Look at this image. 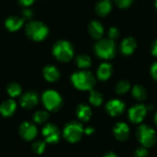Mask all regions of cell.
I'll return each instance as SVG.
<instances>
[{
	"instance_id": "obj_26",
	"label": "cell",
	"mask_w": 157,
	"mask_h": 157,
	"mask_svg": "<svg viewBox=\"0 0 157 157\" xmlns=\"http://www.w3.org/2000/svg\"><path fill=\"white\" fill-rule=\"evenodd\" d=\"M76 65L79 68L81 69H86L88 68L91 64H92V61H91V58L87 56V55H79L77 57H76Z\"/></svg>"
},
{
	"instance_id": "obj_1",
	"label": "cell",
	"mask_w": 157,
	"mask_h": 157,
	"mask_svg": "<svg viewBox=\"0 0 157 157\" xmlns=\"http://www.w3.org/2000/svg\"><path fill=\"white\" fill-rule=\"evenodd\" d=\"M71 81L79 91H91L96 84V78L91 72L84 69L75 72L71 76Z\"/></svg>"
},
{
	"instance_id": "obj_36",
	"label": "cell",
	"mask_w": 157,
	"mask_h": 157,
	"mask_svg": "<svg viewBox=\"0 0 157 157\" xmlns=\"http://www.w3.org/2000/svg\"><path fill=\"white\" fill-rule=\"evenodd\" d=\"M151 51H152V54L156 56L157 57V40H155L154 42V43L152 44V48H151Z\"/></svg>"
},
{
	"instance_id": "obj_10",
	"label": "cell",
	"mask_w": 157,
	"mask_h": 157,
	"mask_svg": "<svg viewBox=\"0 0 157 157\" xmlns=\"http://www.w3.org/2000/svg\"><path fill=\"white\" fill-rule=\"evenodd\" d=\"M18 133H19V136L24 141L30 142L37 137L38 129L34 123L29 122V121H24L19 125Z\"/></svg>"
},
{
	"instance_id": "obj_2",
	"label": "cell",
	"mask_w": 157,
	"mask_h": 157,
	"mask_svg": "<svg viewBox=\"0 0 157 157\" xmlns=\"http://www.w3.org/2000/svg\"><path fill=\"white\" fill-rule=\"evenodd\" d=\"M136 138L138 143L146 148H152L157 143V134L155 130L145 124L140 125L136 130Z\"/></svg>"
},
{
	"instance_id": "obj_24",
	"label": "cell",
	"mask_w": 157,
	"mask_h": 157,
	"mask_svg": "<svg viewBox=\"0 0 157 157\" xmlns=\"http://www.w3.org/2000/svg\"><path fill=\"white\" fill-rule=\"evenodd\" d=\"M6 93L11 98L18 97L22 93V88L17 82H10L6 86Z\"/></svg>"
},
{
	"instance_id": "obj_16",
	"label": "cell",
	"mask_w": 157,
	"mask_h": 157,
	"mask_svg": "<svg viewBox=\"0 0 157 157\" xmlns=\"http://www.w3.org/2000/svg\"><path fill=\"white\" fill-rule=\"evenodd\" d=\"M76 117L82 122H88L92 117V110L89 105L86 104H80L77 105L76 110Z\"/></svg>"
},
{
	"instance_id": "obj_30",
	"label": "cell",
	"mask_w": 157,
	"mask_h": 157,
	"mask_svg": "<svg viewBox=\"0 0 157 157\" xmlns=\"http://www.w3.org/2000/svg\"><path fill=\"white\" fill-rule=\"evenodd\" d=\"M133 0H114V3L120 8H127L132 4Z\"/></svg>"
},
{
	"instance_id": "obj_33",
	"label": "cell",
	"mask_w": 157,
	"mask_h": 157,
	"mask_svg": "<svg viewBox=\"0 0 157 157\" xmlns=\"http://www.w3.org/2000/svg\"><path fill=\"white\" fill-rule=\"evenodd\" d=\"M151 75L153 79L157 81V62L154 63L151 67Z\"/></svg>"
},
{
	"instance_id": "obj_34",
	"label": "cell",
	"mask_w": 157,
	"mask_h": 157,
	"mask_svg": "<svg viewBox=\"0 0 157 157\" xmlns=\"http://www.w3.org/2000/svg\"><path fill=\"white\" fill-rule=\"evenodd\" d=\"M34 1H35V0H18L19 4H20L21 6H25V7H28V6H31V5L34 3Z\"/></svg>"
},
{
	"instance_id": "obj_5",
	"label": "cell",
	"mask_w": 157,
	"mask_h": 157,
	"mask_svg": "<svg viewBox=\"0 0 157 157\" xmlns=\"http://www.w3.org/2000/svg\"><path fill=\"white\" fill-rule=\"evenodd\" d=\"M74 47L68 41H58L52 47V54L54 57L61 62L70 61L74 56Z\"/></svg>"
},
{
	"instance_id": "obj_37",
	"label": "cell",
	"mask_w": 157,
	"mask_h": 157,
	"mask_svg": "<svg viewBox=\"0 0 157 157\" xmlns=\"http://www.w3.org/2000/svg\"><path fill=\"white\" fill-rule=\"evenodd\" d=\"M103 157H120L116 153H114V152H108V153H106Z\"/></svg>"
},
{
	"instance_id": "obj_20",
	"label": "cell",
	"mask_w": 157,
	"mask_h": 157,
	"mask_svg": "<svg viewBox=\"0 0 157 157\" xmlns=\"http://www.w3.org/2000/svg\"><path fill=\"white\" fill-rule=\"evenodd\" d=\"M112 71H113V68H112L111 64L104 62V63L100 64V66L98 67V71H97V76H98V80H100V81H107L110 78Z\"/></svg>"
},
{
	"instance_id": "obj_7",
	"label": "cell",
	"mask_w": 157,
	"mask_h": 157,
	"mask_svg": "<svg viewBox=\"0 0 157 157\" xmlns=\"http://www.w3.org/2000/svg\"><path fill=\"white\" fill-rule=\"evenodd\" d=\"M95 52L98 56L103 59H111L116 54V44L114 40L100 39L95 44Z\"/></svg>"
},
{
	"instance_id": "obj_14",
	"label": "cell",
	"mask_w": 157,
	"mask_h": 157,
	"mask_svg": "<svg viewBox=\"0 0 157 157\" xmlns=\"http://www.w3.org/2000/svg\"><path fill=\"white\" fill-rule=\"evenodd\" d=\"M17 110V103L13 99H6L0 105V114L4 118L12 117Z\"/></svg>"
},
{
	"instance_id": "obj_39",
	"label": "cell",
	"mask_w": 157,
	"mask_h": 157,
	"mask_svg": "<svg viewBox=\"0 0 157 157\" xmlns=\"http://www.w3.org/2000/svg\"><path fill=\"white\" fill-rule=\"evenodd\" d=\"M155 7H156L157 9V0H155Z\"/></svg>"
},
{
	"instance_id": "obj_21",
	"label": "cell",
	"mask_w": 157,
	"mask_h": 157,
	"mask_svg": "<svg viewBox=\"0 0 157 157\" xmlns=\"http://www.w3.org/2000/svg\"><path fill=\"white\" fill-rule=\"evenodd\" d=\"M112 8V3L110 0H100L96 5V12L100 17L107 16Z\"/></svg>"
},
{
	"instance_id": "obj_28",
	"label": "cell",
	"mask_w": 157,
	"mask_h": 157,
	"mask_svg": "<svg viewBox=\"0 0 157 157\" xmlns=\"http://www.w3.org/2000/svg\"><path fill=\"white\" fill-rule=\"evenodd\" d=\"M131 89V84L128 81H121L116 85V93L118 94H125Z\"/></svg>"
},
{
	"instance_id": "obj_3",
	"label": "cell",
	"mask_w": 157,
	"mask_h": 157,
	"mask_svg": "<svg viewBox=\"0 0 157 157\" xmlns=\"http://www.w3.org/2000/svg\"><path fill=\"white\" fill-rule=\"evenodd\" d=\"M26 35L35 42L43 41L49 34V28L41 21L32 20L27 23L25 28Z\"/></svg>"
},
{
	"instance_id": "obj_32",
	"label": "cell",
	"mask_w": 157,
	"mask_h": 157,
	"mask_svg": "<svg viewBox=\"0 0 157 157\" xmlns=\"http://www.w3.org/2000/svg\"><path fill=\"white\" fill-rule=\"evenodd\" d=\"M32 15L33 13L29 8H26L22 11V18L24 19H30L32 18Z\"/></svg>"
},
{
	"instance_id": "obj_6",
	"label": "cell",
	"mask_w": 157,
	"mask_h": 157,
	"mask_svg": "<svg viewBox=\"0 0 157 157\" xmlns=\"http://www.w3.org/2000/svg\"><path fill=\"white\" fill-rule=\"evenodd\" d=\"M84 134V127L80 122H68L63 130V137L70 143H78Z\"/></svg>"
},
{
	"instance_id": "obj_12",
	"label": "cell",
	"mask_w": 157,
	"mask_h": 157,
	"mask_svg": "<svg viewBox=\"0 0 157 157\" xmlns=\"http://www.w3.org/2000/svg\"><path fill=\"white\" fill-rule=\"evenodd\" d=\"M130 127L125 122H118L113 128V135L115 139L121 143L128 141L130 138Z\"/></svg>"
},
{
	"instance_id": "obj_35",
	"label": "cell",
	"mask_w": 157,
	"mask_h": 157,
	"mask_svg": "<svg viewBox=\"0 0 157 157\" xmlns=\"http://www.w3.org/2000/svg\"><path fill=\"white\" fill-rule=\"evenodd\" d=\"M94 132H95V129L93 127L89 126V127H86L84 129V133L86 135H92V134H94Z\"/></svg>"
},
{
	"instance_id": "obj_17",
	"label": "cell",
	"mask_w": 157,
	"mask_h": 157,
	"mask_svg": "<svg viewBox=\"0 0 157 157\" xmlns=\"http://www.w3.org/2000/svg\"><path fill=\"white\" fill-rule=\"evenodd\" d=\"M89 34L95 40H100L104 34V27L98 20H92L88 25Z\"/></svg>"
},
{
	"instance_id": "obj_22",
	"label": "cell",
	"mask_w": 157,
	"mask_h": 157,
	"mask_svg": "<svg viewBox=\"0 0 157 157\" xmlns=\"http://www.w3.org/2000/svg\"><path fill=\"white\" fill-rule=\"evenodd\" d=\"M132 93L134 99L137 101H144L147 98V92L145 88L142 85H134L132 89Z\"/></svg>"
},
{
	"instance_id": "obj_4",
	"label": "cell",
	"mask_w": 157,
	"mask_h": 157,
	"mask_svg": "<svg viewBox=\"0 0 157 157\" xmlns=\"http://www.w3.org/2000/svg\"><path fill=\"white\" fill-rule=\"evenodd\" d=\"M41 102L49 112H57L63 106V98L61 94L54 90H47L41 95Z\"/></svg>"
},
{
	"instance_id": "obj_19",
	"label": "cell",
	"mask_w": 157,
	"mask_h": 157,
	"mask_svg": "<svg viewBox=\"0 0 157 157\" xmlns=\"http://www.w3.org/2000/svg\"><path fill=\"white\" fill-rule=\"evenodd\" d=\"M137 47V43L135 41L134 38L132 37H127L125 39H123V41L121 42V53L125 56H130L132 55L134 50Z\"/></svg>"
},
{
	"instance_id": "obj_27",
	"label": "cell",
	"mask_w": 157,
	"mask_h": 157,
	"mask_svg": "<svg viewBox=\"0 0 157 157\" xmlns=\"http://www.w3.org/2000/svg\"><path fill=\"white\" fill-rule=\"evenodd\" d=\"M46 142L45 141H40L38 140L36 142H34L31 145V149L32 152L36 155H42L45 152L46 149Z\"/></svg>"
},
{
	"instance_id": "obj_8",
	"label": "cell",
	"mask_w": 157,
	"mask_h": 157,
	"mask_svg": "<svg viewBox=\"0 0 157 157\" xmlns=\"http://www.w3.org/2000/svg\"><path fill=\"white\" fill-rule=\"evenodd\" d=\"M41 134L44 138V141L51 144L58 143L62 135L60 129L53 123H46L42 128Z\"/></svg>"
},
{
	"instance_id": "obj_13",
	"label": "cell",
	"mask_w": 157,
	"mask_h": 157,
	"mask_svg": "<svg viewBox=\"0 0 157 157\" xmlns=\"http://www.w3.org/2000/svg\"><path fill=\"white\" fill-rule=\"evenodd\" d=\"M19 103L24 109H32L39 104V96L34 92H27L22 94Z\"/></svg>"
},
{
	"instance_id": "obj_15",
	"label": "cell",
	"mask_w": 157,
	"mask_h": 157,
	"mask_svg": "<svg viewBox=\"0 0 157 157\" xmlns=\"http://www.w3.org/2000/svg\"><path fill=\"white\" fill-rule=\"evenodd\" d=\"M24 21L25 19L22 17L9 16L5 21V26L9 31H17L23 26Z\"/></svg>"
},
{
	"instance_id": "obj_9",
	"label": "cell",
	"mask_w": 157,
	"mask_h": 157,
	"mask_svg": "<svg viewBox=\"0 0 157 157\" xmlns=\"http://www.w3.org/2000/svg\"><path fill=\"white\" fill-rule=\"evenodd\" d=\"M148 112V107L143 104H138L132 106L128 111V117L132 123L133 124H141Z\"/></svg>"
},
{
	"instance_id": "obj_25",
	"label": "cell",
	"mask_w": 157,
	"mask_h": 157,
	"mask_svg": "<svg viewBox=\"0 0 157 157\" xmlns=\"http://www.w3.org/2000/svg\"><path fill=\"white\" fill-rule=\"evenodd\" d=\"M104 98L101 93L95 91V90H91L90 91V94H89V103L93 105V106H100L103 104Z\"/></svg>"
},
{
	"instance_id": "obj_11",
	"label": "cell",
	"mask_w": 157,
	"mask_h": 157,
	"mask_svg": "<svg viewBox=\"0 0 157 157\" xmlns=\"http://www.w3.org/2000/svg\"><path fill=\"white\" fill-rule=\"evenodd\" d=\"M125 108H126L125 104L120 99L109 100L106 105V111L109 116L114 118L122 115L123 112L125 111Z\"/></svg>"
},
{
	"instance_id": "obj_29",
	"label": "cell",
	"mask_w": 157,
	"mask_h": 157,
	"mask_svg": "<svg viewBox=\"0 0 157 157\" xmlns=\"http://www.w3.org/2000/svg\"><path fill=\"white\" fill-rule=\"evenodd\" d=\"M149 153H148V148L140 146L134 151V157H148Z\"/></svg>"
},
{
	"instance_id": "obj_31",
	"label": "cell",
	"mask_w": 157,
	"mask_h": 157,
	"mask_svg": "<svg viewBox=\"0 0 157 157\" xmlns=\"http://www.w3.org/2000/svg\"><path fill=\"white\" fill-rule=\"evenodd\" d=\"M108 35H109V38L111 39V40H116L119 36H120V31L117 28L115 27H112L109 30V32H108Z\"/></svg>"
},
{
	"instance_id": "obj_23",
	"label": "cell",
	"mask_w": 157,
	"mask_h": 157,
	"mask_svg": "<svg viewBox=\"0 0 157 157\" xmlns=\"http://www.w3.org/2000/svg\"><path fill=\"white\" fill-rule=\"evenodd\" d=\"M50 118L49 111L47 110H38L33 114V122L38 125L45 124Z\"/></svg>"
},
{
	"instance_id": "obj_18",
	"label": "cell",
	"mask_w": 157,
	"mask_h": 157,
	"mask_svg": "<svg viewBox=\"0 0 157 157\" xmlns=\"http://www.w3.org/2000/svg\"><path fill=\"white\" fill-rule=\"evenodd\" d=\"M43 77L49 82H55L60 79L59 69L52 65H48L43 68Z\"/></svg>"
},
{
	"instance_id": "obj_38",
	"label": "cell",
	"mask_w": 157,
	"mask_h": 157,
	"mask_svg": "<svg viewBox=\"0 0 157 157\" xmlns=\"http://www.w3.org/2000/svg\"><path fill=\"white\" fill-rule=\"evenodd\" d=\"M155 125L157 126V112L156 114H155Z\"/></svg>"
}]
</instances>
